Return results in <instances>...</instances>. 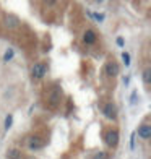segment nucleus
<instances>
[{"label": "nucleus", "instance_id": "obj_14", "mask_svg": "<svg viewBox=\"0 0 151 159\" xmlns=\"http://www.w3.org/2000/svg\"><path fill=\"white\" fill-rule=\"evenodd\" d=\"M122 59H124V63H125V65H130V55H128L127 52L122 54Z\"/></svg>", "mask_w": 151, "mask_h": 159}, {"label": "nucleus", "instance_id": "obj_15", "mask_svg": "<svg viewBox=\"0 0 151 159\" xmlns=\"http://www.w3.org/2000/svg\"><path fill=\"white\" fill-rule=\"evenodd\" d=\"M11 57H13V50L10 49V50H8V52H7V54L3 55V60H5V62H8V60L11 59Z\"/></svg>", "mask_w": 151, "mask_h": 159}, {"label": "nucleus", "instance_id": "obj_6", "mask_svg": "<svg viewBox=\"0 0 151 159\" xmlns=\"http://www.w3.org/2000/svg\"><path fill=\"white\" fill-rule=\"evenodd\" d=\"M138 136L143 140H148L149 136H151V127L149 125H141L138 128Z\"/></svg>", "mask_w": 151, "mask_h": 159}, {"label": "nucleus", "instance_id": "obj_8", "mask_svg": "<svg viewBox=\"0 0 151 159\" xmlns=\"http://www.w3.org/2000/svg\"><path fill=\"white\" fill-rule=\"evenodd\" d=\"M83 39H85V42L86 44H93V42L96 41V34H94V31H91V30H88L85 33V36H83Z\"/></svg>", "mask_w": 151, "mask_h": 159}, {"label": "nucleus", "instance_id": "obj_2", "mask_svg": "<svg viewBox=\"0 0 151 159\" xmlns=\"http://www.w3.org/2000/svg\"><path fill=\"white\" fill-rule=\"evenodd\" d=\"M104 115H106L107 119H116L117 117V106L112 104V102L106 104L104 106Z\"/></svg>", "mask_w": 151, "mask_h": 159}, {"label": "nucleus", "instance_id": "obj_7", "mask_svg": "<svg viewBox=\"0 0 151 159\" xmlns=\"http://www.w3.org/2000/svg\"><path fill=\"white\" fill-rule=\"evenodd\" d=\"M42 140L39 138V136H34V138H31L30 140V148L31 149H39V148H42Z\"/></svg>", "mask_w": 151, "mask_h": 159}, {"label": "nucleus", "instance_id": "obj_10", "mask_svg": "<svg viewBox=\"0 0 151 159\" xmlns=\"http://www.w3.org/2000/svg\"><path fill=\"white\" fill-rule=\"evenodd\" d=\"M7 157L8 159H21V153L18 149H10L8 153H7Z\"/></svg>", "mask_w": 151, "mask_h": 159}, {"label": "nucleus", "instance_id": "obj_13", "mask_svg": "<svg viewBox=\"0 0 151 159\" xmlns=\"http://www.w3.org/2000/svg\"><path fill=\"white\" fill-rule=\"evenodd\" d=\"M11 122H13V117H11V115H8V117L5 119V128H7V130L11 127Z\"/></svg>", "mask_w": 151, "mask_h": 159}, {"label": "nucleus", "instance_id": "obj_9", "mask_svg": "<svg viewBox=\"0 0 151 159\" xmlns=\"http://www.w3.org/2000/svg\"><path fill=\"white\" fill-rule=\"evenodd\" d=\"M60 96H62L60 88H55V89H54V93L50 94V102H52V106H55L57 102H59V101H60Z\"/></svg>", "mask_w": 151, "mask_h": 159}, {"label": "nucleus", "instance_id": "obj_5", "mask_svg": "<svg viewBox=\"0 0 151 159\" xmlns=\"http://www.w3.org/2000/svg\"><path fill=\"white\" fill-rule=\"evenodd\" d=\"M20 25V20L15 16V15H7L5 16V26L10 28V30H13V28H16Z\"/></svg>", "mask_w": 151, "mask_h": 159}, {"label": "nucleus", "instance_id": "obj_1", "mask_svg": "<svg viewBox=\"0 0 151 159\" xmlns=\"http://www.w3.org/2000/svg\"><path fill=\"white\" fill-rule=\"evenodd\" d=\"M106 144L107 146H117V143H119V133L116 132V130H109V132L106 133Z\"/></svg>", "mask_w": 151, "mask_h": 159}, {"label": "nucleus", "instance_id": "obj_3", "mask_svg": "<svg viewBox=\"0 0 151 159\" xmlns=\"http://www.w3.org/2000/svg\"><path fill=\"white\" fill-rule=\"evenodd\" d=\"M46 67H44V65H42V63H36L34 65V67H33V70H31V73H33V76L36 78V80H41L42 76H44L46 75Z\"/></svg>", "mask_w": 151, "mask_h": 159}, {"label": "nucleus", "instance_id": "obj_12", "mask_svg": "<svg viewBox=\"0 0 151 159\" xmlns=\"http://www.w3.org/2000/svg\"><path fill=\"white\" fill-rule=\"evenodd\" d=\"M93 159H107V153H104V151H99V153H96V156Z\"/></svg>", "mask_w": 151, "mask_h": 159}, {"label": "nucleus", "instance_id": "obj_16", "mask_svg": "<svg viewBox=\"0 0 151 159\" xmlns=\"http://www.w3.org/2000/svg\"><path fill=\"white\" fill-rule=\"evenodd\" d=\"M117 44H119V46H124V39L119 38V39H117Z\"/></svg>", "mask_w": 151, "mask_h": 159}, {"label": "nucleus", "instance_id": "obj_4", "mask_svg": "<svg viewBox=\"0 0 151 159\" xmlns=\"http://www.w3.org/2000/svg\"><path fill=\"white\" fill-rule=\"evenodd\" d=\"M106 75L107 76H117L119 75V65L114 62H109L106 65Z\"/></svg>", "mask_w": 151, "mask_h": 159}, {"label": "nucleus", "instance_id": "obj_11", "mask_svg": "<svg viewBox=\"0 0 151 159\" xmlns=\"http://www.w3.org/2000/svg\"><path fill=\"white\" fill-rule=\"evenodd\" d=\"M143 83H145V84L151 83V70L149 68H146L145 71H143Z\"/></svg>", "mask_w": 151, "mask_h": 159}]
</instances>
